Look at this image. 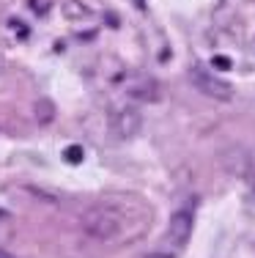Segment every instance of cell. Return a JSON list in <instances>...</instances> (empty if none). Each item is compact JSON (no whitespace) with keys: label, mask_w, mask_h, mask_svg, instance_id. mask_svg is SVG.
Returning <instances> with one entry per match:
<instances>
[{"label":"cell","mask_w":255,"mask_h":258,"mask_svg":"<svg viewBox=\"0 0 255 258\" xmlns=\"http://www.w3.org/2000/svg\"><path fill=\"white\" fill-rule=\"evenodd\" d=\"M63 14H66V20H85V17H91V9L85 3H80V0H66Z\"/></svg>","instance_id":"cell-7"},{"label":"cell","mask_w":255,"mask_h":258,"mask_svg":"<svg viewBox=\"0 0 255 258\" xmlns=\"http://www.w3.org/2000/svg\"><path fill=\"white\" fill-rule=\"evenodd\" d=\"M126 96L132 102H140V104H154L162 96V85L148 75H137L126 83Z\"/></svg>","instance_id":"cell-5"},{"label":"cell","mask_w":255,"mask_h":258,"mask_svg":"<svg viewBox=\"0 0 255 258\" xmlns=\"http://www.w3.org/2000/svg\"><path fill=\"white\" fill-rule=\"evenodd\" d=\"M192 225H195V198H187L181 206H176V212L170 214L167 225V250L179 253L192 236Z\"/></svg>","instance_id":"cell-2"},{"label":"cell","mask_w":255,"mask_h":258,"mask_svg":"<svg viewBox=\"0 0 255 258\" xmlns=\"http://www.w3.org/2000/svg\"><path fill=\"white\" fill-rule=\"evenodd\" d=\"M80 228H82L85 236L96 239V242H113V239H118L121 231H124V214L115 206L96 204V206H91L82 212Z\"/></svg>","instance_id":"cell-1"},{"label":"cell","mask_w":255,"mask_h":258,"mask_svg":"<svg viewBox=\"0 0 255 258\" xmlns=\"http://www.w3.org/2000/svg\"><path fill=\"white\" fill-rule=\"evenodd\" d=\"M190 83L192 88L200 91L203 96H209V99H217V102H230L233 99V85L225 83L222 77L211 75V72L206 69H190Z\"/></svg>","instance_id":"cell-3"},{"label":"cell","mask_w":255,"mask_h":258,"mask_svg":"<svg viewBox=\"0 0 255 258\" xmlns=\"http://www.w3.org/2000/svg\"><path fill=\"white\" fill-rule=\"evenodd\" d=\"M220 162L230 176H236V179H247V176L252 173V157L244 146H230V149H225L220 154Z\"/></svg>","instance_id":"cell-6"},{"label":"cell","mask_w":255,"mask_h":258,"mask_svg":"<svg viewBox=\"0 0 255 258\" xmlns=\"http://www.w3.org/2000/svg\"><path fill=\"white\" fill-rule=\"evenodd\" d=\"M50 0H30V9L33 11H39V14H47V11H50Z\"/></svg>","instance_id":"cell-9"},{"label":"cell","mask_w":255,"mask_h":258,"mask_svg":"<svg viewBox=\"0 0 255 258\" xmlns=\"http://www.w3.org/2000/svg\"><path fill=\"white\" fill-rule=\"evenodd\" d=\"M66 162H82V149L80 146H69V149H66Z\"/></svg>","instance_id":"cell-8"},{"label":"cell","mask_w":255,"mask_h":258,"mask_svg":"<svg viewBox=\"0 0 255 258\" xmlns=\"http://www.w3.org/2000/svg\"><path fill=\"white\" fill-rule=\"evenodd\" d=\"M214 66L217 69H230V58H225V55H214Z\"/></svg>","instance_id":"cell-11"},{"label":"cell","mask_w":255,"mask_h":258,"mask_svg":"<svg viewBox=\"0 0 255 258\" xmlns=\"http://www.w3.org/2000/svg\"><path fill=\"white\" fill-rule=\"evenodd\" d=\"M143 126V118L132 104H121V107L110 110V132L118 140H132Z\"/></svg>","instance_id":"cell-4"},{"label":"cell","mask_w":255,"mask_h":258,"mask_svg":"<svg viewBox=\"0 0 255 258\" xmlns=\"http://www.w3.org/2000/svg\"><path fill=\"white\" fill-rule=\"evenodd\" d=\"M0 258H17L14 253H9V250H3V247H0Z\"/></svg>","instance_id":"cell-12"},{"label":"cell","mask_w":255,"mask_h":258,"mask_svg":"<svg viewBox=\"0 0 255 258\" xmlns=\"http://www.w3.org/2000/svg\"><path fill=\"white\" fill-rule=\"evenodd\" d=\"M143 258H176V253L167 247H162V250H154V253H145Z\"/></svg>","instance_id":"cell-10"}]
</instances>
